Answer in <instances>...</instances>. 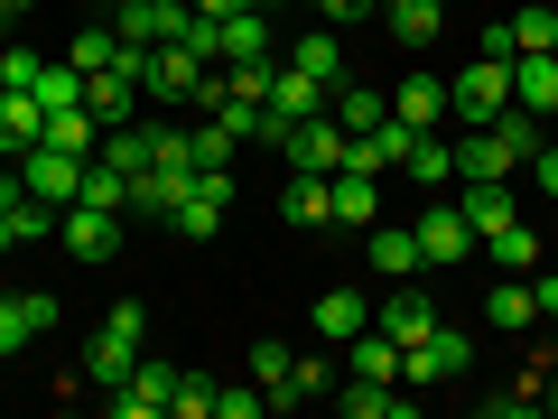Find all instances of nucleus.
I'll use <instances>...</instances> for the list:
<instances>
[{"label":"nucleus","instance_id":"obj_15","mask_svg":"<svg viewBox=\"0 0 558 419\" xmlns=\"http://www.w3.org/2000/svg\"><path fill=\"white\" fill-rule=\"evenodd\" d=\"M336 410L344 419H418L410 382H336Z\"/></svg>","mask_w":558,"mask_h":419},{"label":"nucleus","instance_id":"obj_2","mask_svg":"<svg viewBox=\"0 0 558 419\" xmlns=\"http://www.w3.org/2000/svg\"><path fill=\"white\" fill-rule=\"evenodd\" d=\"M502 112H512V57H475L465 75H447V121H465V131H494Z\"/></svg>","mask_w":558,"mask_h":419},{"label":"nucleus","instance_id":"obj_40","mask_svg":"<svg viewBox=\"0 0 558 419\" xmlns=\"http://www.w3.org/2000/svg\"><path fill=\"white\" fill-rule=\"evenodd\" d=\"M10 234H20V242H57V205L20 196V205H10Z\"/></svg>","mask_w":558,"mask_h":419},{"label":"nucleus","instance_id":"obj_27","mask_svg":"<svg viewBox=\"0 0 558 419\" xmlns=\"http://www.w3.org/2000/svg\"><path fill=\"white\" fill-rule=\"evenodd\" d=\"M494 149H502V159H512V168H531L539 149H549V131H539V112H521V103H512V112L494 121Z\"/></svg>","mask_w":558,"mask_h":419},{"label":"nucleus","instance_id":"obj_46","mask_svg":"<svg viewBox=\"0 0 558 419\" xmlns=\"http://www.w3.org/2000/svg\"><path fill=\"white\" fill-rule=\"evenodd\" d=\"M531 178H539V196H558V149H539V159H531Z\"/></svg>","mask_w":558,"mask_h":419},{"label":"nucleus","instance_id":"obj_10","mask_svg":"<svg viewBox=\"0 0 558 419\" xmlns=\"http://www.w3.org/2000/svg\"><path fill=\"white\" fill-rule=\"evenodd\" d=\"M57 242H65L75 261H112V252H121V215H102V205H65V215H57Z\"/></svg>","mask_w":558,"mask_h":419},{"label":"nucleus","instance_id":"obj_45","mask_svg":"<svg viewBox=\"0 0 558 419\" xmlns=\"http://www.w3.org/2000/svg\"><path fill=\"white\" fill-rule=\"evenodd\" d=\"M531 299H539V318H558V271H531Z\"/></svg>","mask_w":558,"mask_h":419},{"label":"nucleus","instance_id":"obj_47","mask_svg":"<svg viewBox=\"0 0 558 419\" xmlns=\"http://www.w3.org/2000/svg\"><path fill=\"white\" fill-rule=\"evenodd\" d=\"M38 10V0H0V38H20V20Z\"/></svg>","mask_w":558,"mask_h":419},{"label":"nucleus","instance_id":"obj_12","mask_svg":"<svg viewBox=\"0 0 558 419\" xmlns=\"http://www.w3.org/2000/svg\"><path fill=\"white\" fill-rule=\"evenodd\" d=\"M112 28H121L131 47H168V38L186 28V0H121V10H112Z\"/></svg>","mask_w":558,"mask_h":419},{"label":"nucleus","instance_id":"obj_52","mask_svg":"<svg viewBox=\"0 0 558 419\" xmlns=\"http://www.w3.org/2000/svg\"><path fill=\"white\" fill-rule=\"evenodd\" d=\"M381 10H400V0H381Z\"/></svg>","mask_w":558,"mask_h":419},{"label":"nucleus","instance_id":"obj_41","mask_svg":"<svg viewBox=\"0 0 558 419\" xmlns=\"http://www.w3.org/2000/svg\"><path fill=\"white\" fill-rule=\"evenodd\" d=\"M252 382L279 400V382H289V345H279V336H260V345H252Z\"/></svg>","mask_w":558,"mask_h":419},{"label":"nucleus","instance_id":"obj_35","mask_svg":"<svg viewBox=\"0 0 558 419\" xmlns=\"http://www.w3.org/2000/svg\"><path fill=\"white\" fill-rule=\"evenodd\" d=\"M400 168H410L418 187H447V178H457V149H447L438 131H418V140H410V159H400Z\"/></svg>","mask_w":558,"mask_h":419},{"label":"nucleus","instance_id":"obj_28","mask_svg":"<svg viewBox=\"0 0 558 419\" xmlns=\"http://www.w3.org/2000/svg\"><path fill=\"white\" fill-rule=\"evenodd\" d=\"M475 252H494V261H502V271H512V279H531V271H539V234H531V224H521V215L502 224V234H484Z\"/></svg>","mask_w":558,"mask_h":419},{"label":"nucleus","instance_id":"obj_51","mask_svg":"<svg viewBox=\"0 0 558 419\" xmlns=\"http://www.w3.org/2000/svg\"><path fill=\"white\" fill-rule=\"evenodd\" d=\"M94 10H121V0H94Z\"/></svg>","mask_w":558,"mask_h":419},{"label":"nucleus","instance_id":"obj_17","mask_svg":"<svg viewBox=\"0 0 558 419\" xmlns=\"http://www.w3.org/2000/svg\"><path fill=\"white\" fill-rule=\"evenodd\" d=\"M307 326H317V345H354L363 326H373V299H354V289H326V299L307 308Z\"/></svg>","mask_w":558,"mask_h":419},{"label":"nucleus","instance_id":"obj_6","mask_svg":"<svg viewBox=\"0 0 558 419\" xmlns=\"http://www.w3.org/2000/svg\"><path fill=\"white\" fill-rule=\"evenodd\" d=\"M57 318H65V308L47 299V289H0V355H28Z\"/></svg>","mask_w":558,"mask_h":419},{"label":"nucleus","instance_id":"obj_19","mask_svg":"<svg viewBox=\"0 0 558 419\" xmlns=\"http://www.w3.org/2000/svg\"><path fill=\"white\" fill-rule=\"evenodd\" d=\"M47 140V103L38 94H0V159H28Z\"/></svg>","mask_w":558,"mask_h":419},{"label":"nucleus","instance_id":"obj_24","mask_svg":"<svg viewBox=\"0 0 558 419\" xmlns=\"http://www.w3.org/2000/svg\"><path fill=\"white\" fill-rule=\"evenodd\" d=\"M457 215L475 224V242H484V234H502V224H512V187H502V178H465Z\"/></svg>","mask_w":558,"mask_h":419},{"label":"nucleus","instance_id":"obj_5","mask_svg":"<svg viewBox=\"0 0 558 419\" xmlns=\"http://www.w3.org/2000/svg\"><path fill=\"white\" fill-rule=\"evenodd\" d=\"M20 187H28L38 205H57V215H65V205L84 196V159H75V149H57V140H38V149L20 159Z\"/></svg>","mask_w":558,"mask_h":419},{"label":"nucleus","instance_id":"obj_38","mask_svg":"<svg viewBox=\"0 0 558 419\" xmlns=\"http://www.w3.org/2000/svg\"><path fill=\"white\" fill-rule=\"evenodd\" d=\"M186 140H196V168H233V149H242V140L223 131L215 112H205V121H196V131H186Z\"/></svg>","mask_w":558,"mask_h":419},{"label":"nucleus","instance_id":"obj_23","mask_svg":"<svg viewBox=\"0 0 558 419\" xmlns=\"http://www.w3.org/2000/svg\"><path fill=\"white\" fill-rule=\"evenodd\" d=\"M373 326H391L400 345H418V336H428V326H438V308H428V289H410V279H400L391 299L373 308Z\"/></svg>","mask_w":558,"mask_h":419},{"label":"nucleus","instance_id":"obj_18","mask_svg":"<svg viewBox=\"0 0 558 419\" xmlns=\"http://www.w3.org/2000/svg\"><path fill=\"white\" fill-rule=\"evenodd\" d=\"M326 205H336V224H344V234L381 224V187L363 178V168H336V178H326Z\"/></svg>","mask_w":558,"mask_h":419},{"label":"nucleus","instance_id":"obj_26","mask_svg":"<svg viewBox=\"0 0 558 419\" xmlns=\"http://www.w3.org/2000/svg\"><path fill=\"white\" fill-rule=\"evenodd\" d=\"M299 400H336V363L326 355H289V382H279L270 410H299Z\"/></svg>","mask_w":558,"mask_h":419},{"label":"nucleus","instance_id":"obj_16","mask_svg":"<svg viewBox=\"0 0 558 419\" xmlns=\"http://www.w3.org/2000/svg\"><path fill=\"white\" fill-rule=\"evenodd\" d=\"M196 178H205V168H140V178H131V215L168 224V215H178V196H186Z\"/></svg>","mask_w":558,"mask_h":419},{"label":"nucleus","instance_id":"obj_43","mask_svg":"<svg viewBox=\"0 0 558 419\" xmlns=\"http://www.w3.org/2000/svg\"><path fill=\"white\" fill-rule=\"evenodd\" d=\"M260 410H270L260 382H252V392H223V382H215V419H260Z\"/></svg>","mask_w":558,"mask_h":419},{"label":"nucleus","instance_id":"obj_48","mask_svg":"<svg viewBox=\"0 0 558 419\" xmlns=\"http://www.w3.org/2000/svg\"><path fill=\"white\" fill-rule=\"evenodd\" d=\"M186 10H205V20H233V10H252V0H186Z\"/></svg>","mask_w":558,"mask_h":419},{"label":"nucleus","instance_id":"obj_25","mask_svg":"<svg viewBox=\"0 0 558 419\" xmlns=\"http://www.w3.org/2000/svg\"><path fill=\"white\" fill-rule=\"evenodd\" d=\"M512 103L549 121L558 112V57H512Z\"/></svg>","mask_w":558,"mask_h":419},{"label":"nucleus","instance_id":"obj_13","mask_svg":"<svg viewBox=\"0 0 558 419\" xmlns=\"http://www.w3.org/2000/svg\"><path fill=\"white\" fill-rule=\"evenodd\" d=\"M205 75H215V65H205V57H186L178 38H168V47H149V94H159V103H196V84H205Z\"/></svg>","mask_w":558,"mask_h":419},{"label":"nucleus","instance_id":"obj_39","mask_svg":"<svg viewBox=\"0 0 558 419\" xmlns=\"http://www.w3.org/2000/svg\"><path fill=\"white\" fill-rule=\"evenodd\" d=\"M38 47H20V38H10V47H0V94H28V84H38Z\"/></svg>","mask_w":558,"mask_h":419},{"label":"nucleus","instance_id":"obj_1","mask_svg":"<svg viewBox=\"0 0 558 419\" xmlns=\"http://www.w3.org/2000/svg\"><path fill=\"white\" fill-rule=\"evenodd\" d=\"M140 336H149V308H140V299L102 308L94 345H84V382H94V392H112V382H131V363H140Z\"/></svg>","mask_w":558,"mask_h":419},{"label":"nucleus","instance_id":"obj_14","mask_svg":"<svg viewBox=\"0 0 558 419\" xmlns=\"http://www.w3.org/2000/svg\"><path fill=\"white\" fill-rule=\"evenodd\" d=\"M279 57V20L270 10H233L223 20V65H270Z\"/></svg>","mask_w":558,"mask_h":419},{"label":"nucleus","instance_id":"obj_36","mask_svg":"<svg viewBox=\"0 0 558 419\" xmlns=\"http://www.w3.org/2000/svg\"><path fill=\"white\" fill-rule=\"evenodd\" d=\"M512 57H558V10H521L512 20Z\"/></svg>","mask_w":558,"mask_h":419},{"label":"nucleus","instance_id":"obj_31","mask_svg":"<svg viewBox=\"0 0 558 419\" xmlns=\"http://www.w3.org/2000/svg\"><path fill=\"white\" fill-rule=\"evenodd\" d=\"M75 205H102V215H131V168L112 159H84V196Z\"/></svg>","mask_w":558,"mask_h":419},{"label":"nucleus","instance_id":"obj_9","mask_svg":"<svg viewBox=\"0 0 558 419\" xmlns=\"http://www.w3.org/2000/svg\"><path fill=\"white\" fill-rule=\"evenodd\" d=\"M168 400H178V363H149V355H140L131 382H112V419H149V410H168Z\"/></svg>","mask_w":558,"mask_h":419},{"label":"nucleus","instance_id":"obj_50","mask_svg":"<svg viewBox=\"0 0 558 419\" xmlns=\"http://www.w3.org/2000/svg\"><path fill=\"white\" fill-rule=\"evenodd\" d=\"M252 10H279V0H252Z\"/></svg>","mask_w":558,"mask_h":419},{"label":"nucleus","instance_id":"obj_11","mask_svg":"<svg viewBox=\"0 0 558 419\" xmlns=\"http://www.w3.org/2000/svg\"><path fill=\"white\" fill-rule=\"evenodd\" d=\"M410 234H418V261H428V271H447V261H465V252H475V224H465L457 205H428V215H418Z\"/></svg>","mask_w":558,"mask_h":419},{"label":"nucleus","instance_id":"obj_4","mask_svg":"<svg viewBox=\"0 0 558 419\" xmlns=\"http://www.w3.org/2000/svg\"><path fill=\"white\" fill-rule=\"evenodd\" d=\"M223 215H233V168H205V178L178 196L168 234H178V242H215V234H223Z\"/></svg>","mask_w":558,"mask_h":419},{"label":"nucleus","instance_id":"obj_30","mask_svg":"<svg viewBox=\"0 0 558 419\" xmlns=\"http://www.w3.org/2000/svg\"><path fill=\"white\" fill-rule=\"evenodd\" d=\"M354 382H400V336L391 326H363L354 336Z\"/></svg>","mask_w":558,"mask_h":419},{"label":"nucleus","instance_id":"obj_34","mask_svg":"<svg viewBox=\"0 0 558 419\" xmlns=\"http://www.w3.org/2000/svg\"><path fill=\"white\" fill-rule=\"evenodd\" d=\"M326 112H336L344 131H381V121H391V94H363V84H336V103H326Z\"/></svg>","mask_w":558,"mask_h":419},{"label":"nucleus","instance_id":"obj_3","mask_svg":"<svg viewBox=\"0 0 558 419\" xmlns=\"http://www.w3.org/2000/svg\"><path fill=\"white\" fill-rule=\"evenodd\" d=\"M475 373V336L465 326H428L418 345H400V382L410 392H428V382H465Z\"/></svg>","mask_w":558,"mask_h":419},{"label":"nucleus","instance_id":"obj_33","mask_svg":"<svg viewBox=\"0 0 558 419\" xmlns=\"http://www.w3.org/2000/svg\"><path fill=\"white\" fill-rule=\"evenodd\" d=\"M484 318H494V326H512V336H521V326H539L531 279H512V271H502V279H494V299H484Z\"/></svg>","mask_w":558,"mask_h":419},{"label":"nucleus","instance_id":"obj_44","mask_svg":"<svg viewBox=\"0 0 558 419\" xmlns=\"http://www.w3.org/2000/svg\"><path fill=\"white\" fill-rule=\"evenodd\" d=\"M307 10H317L326 28H336V20H381V0H307Z\"/></svg>","mask_w":558,"mask_h":419},{"label":"nucleus","instance_id":"obj_29","mask_svg":"<svg viewBox=\"0 0 558 419\" xmlns=\"http://www.w3.org/2000/svg\"><path fill=\"white\" fill-rule=\"evenodd\" d=\"M381 20H391V38H400V47H438L447 0H400V10H381Z\"/></svg>","mask_w":558,"mask_h":419},{"label":"nucleus","instance_id":"obj_49","mask_svg":"<svg viewBox=\"0 0 558 419\" xmlns=\"http://www.w3.org/2000/svg\"><path fill=\"white\" fill-rule=\"evenodd\" d=\"M539 410H549V419H558V392H539Z\"/></svg>","mask_w":558,"mask_h":419},{"label":"nucleus","instance_id":"obj_22","mask_svg":"<svg viewBox=\"0 0 558 419\" xmlns=\"http://www.w3.org/2000/svg\"><path fill=\"white\" fill-rule=\"evenodd\" d=\"M363 252H373L381 279H418L428 261H418V234H400V224H363Z\"/></svg>","mask_w":558,"mask_h":419},{"label":"nucleus","instance_id":"obj_21","mask_svg":"<svg viewBox=\"0 0 558 419\" xmlns=\"http://www.w3.org/2000/svg\"><path fill=\"white\" fill-rule=\"evenodd\" d=\"M391 121H410V131H438V121H447V75H410V84H391Z\"/></svg>","mask_w":558,"mask_h":419},{"label":"nucleus","instance_id":"obj_7","mask_svg":"<svg viewBox=\"0 0 558 419\" xmlns=\"http://www.w3.org/2000/svg\"><path fill=\"white\" fill-rule=\"evenodd\" d=\"M279 159H289V168H307V178H336V168H344V121H336V112L299 121V131L279 140Z\"/></svg>","mask_w":558,"mask_h":419},{"label":"nucleus","instance_id":"obj_8","mask_svg":"<svg viewBox=\"0 0 558 419\" xmlns=\"http://www.w3.org/2000/svg\"><path fill=\"white\" fill-rule=\"evenodd\" d=\"M326 103H336V94H326L317 75H299V65H279V75H270V131L289 140V131H299V121H317Z\"/></svg>","mask_w":558,"mask_h":419},{"label":"nucleus","instance_id":"obj_42","mask_svg":"<svg viewBox=\"0 0 558 419\" xmlns=\"http://www.w3.org/2000/svg\"><path fill=\"white\" fill-rule=\"evenodd\" d=\"M178 419H215V373H178V400H168Z\"/></svg>","mask_w":558,"mask_h":419},{"label":"nucleus","instance_id":"obj_37","mask_svg":"<svg viewBox=\"0 0 558 419\" xmlns=\"http://www.w3.org/2000/svg\"><path fill=\"white\" fill-rule=\"evenodd\" d=\"M28 94H38L47 112H57V103H84V65H65V57H47V65H38V84H28Z\"/></svg>","mask_w":558,"mask_h":419},{"label":"nucleus","instance_id":"obj_20","mask_svg":"<svg viewBox=\"0 0 558 419\" xmlns=\"http://www.w3.org/2000/svg\"><path fill=\"white\" fill-rule=\"evenodd\" d=\"M289 65H299V75H317L326 94H336V84H354V65H344V38H336V28H307V38L289 47Z\"/></svg>","mask_w":558,"mask_h":419},{"label":"nucleus","instance_id":"obj_32","mask_svg":"<svg viewBox=\"0 0 558 419\" xmlns=\"http://www.w3.org/2000/svg\"><path fill=\"white\" fill-rule=\"evenodd\" d=\"M289 224H299V234H317V224H336V205H326V178H307V168H289Z\"/></svg>","mask_w":558,"mask_h":419}]
</instances>
